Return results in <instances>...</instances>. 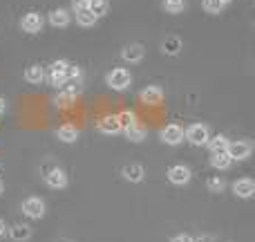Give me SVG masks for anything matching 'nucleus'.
I'll return each mask as SVG.
<instances>
[{
	"label": "nucleus",
	"mask_w": 255,
	"mask_h": 242,
	"mask_svg": "<svg viewBox=\"0 0 255 242\" xmlns=\"http://www.w3.org/2000/svg\"><path fill=\"white\" fill-rule=\"evenodd\" d=\"M4 231H7V227H4V222L0 220V238H2V236H4Z\"/></svg>",
	"instance_id": "33"
},
{
	"label": "nucleus",
	"mask_w": 255,
	"mask_h": 242,
	"mask_svg": "<svg viewBox=\"0 0 255 242\" xmlns=\"http://www.w3.org/2000/svg\"><path fill=\"white\" fill-rule=\"evenodd\" d=\"M206 186H208V191H211V193H222V191L226 189V182L222 180L220 175H215V177H211V180L206 182Z\"/></svg>",
	"instance_id": "28"
},
{
	"label": "nucleus",
	"mask_w": 255,
	"mask_h": 242,
	"mask_svg": "<svg viewBox=\"0 0 255 242\" xmlns=\"http://www.w3.org/2000/svg\"><path fill=\"white\" fill-rule=\"evenodd\" d=\"M43 25H45V18L40 16L38 11L25 13V16H22V20H20L22 31H27V34H40V31H43Z\"/></svg>",
	"instance_id": "4"
},
{
	"label": "nucleus",
	"mask_w": 255,
	"mask_h": 242,
	"mask_svg": "<svg viewBox=\"0 0 255 242\" xmlns=\"http://www.w3.org/2000/svg\"><path fill=\"white\" fill-rule=\"evenodd\" d=\"M117 121H119L121 130H128V128H130V126H134V123H136V117H134V112L124 110V112H121V115H117Z\"/></svg>",
	"instance_id": "26"
},
{
	"label": "nucleus",
	"mask_w": 255,
	"mask_h": 242,
	"mask_svg": "<svg viewBox=\"0 0 255 242\" xmlns=\"http://www.w3.org/2000/svg\"><path fill=\"white\" fill-rule=\"evenodd\" d=\"M121 56H124V61H128V63H141L145 56V49L141 43H130L121 49Z\"/></svg>",
	"instance_id": "11"
},
{
	"label": "nucleus",
	"mask_w": 255,
	"mask_h": 242,
	"mask_svg": "<svg viewBox=\"0 0 255 242\" xmlns=\"http://www.w3.org/2000/svg\"><path fill=\"white\" fill-rule=\"evenodd\" d=\"M56 137L63 144H74V141L79 139V130H76L74 126H70V123H65V126H61L56 130Z\"/></svg>",
	"instance_id": "19"
},
{
	"label": "nucleus",
	"mask_w": 255,
	"mask_h": 242,
	"mask_svg": "<svg viewBox=\"0 0 255 242\" xmlns=\"http://www.w3.org/2000/svg\"><path fill=\"white\" fill-rule=\"evenodd\" d=\"M79 97V88H63L56 97V103L58 106H72Z\"/></svg>",
	"instance_id": "21"
},
{
	"label": "nucleus",
	"mask_w": 255,
	"mask_h": 242,
	"mask_svg": "<svg viewBox=\"0 0 255 242\" xmlns=\"http://www.w3.org/2000/svg\"><path fill=\"white\" fill-rule=\"evenodd\" d=\"M2 189H4V186H2V182H0V193H2Z\"/></svg>",
	"instance_id": "36"
},
{
	"label": "nucleus",
	"mask_w": 255,
	"mask_h": 242,
	"mask_svg": "<svg viewBox=\"0 0 255 242\" xmlns=\"http://www.w3.org/2000/svg\"><path fill=\"white\" fill-rule=\"evenodd\" d=\"M161 141L168 146H177L184 141V128L179 123H168L166 128L161 130Z\"/></svg>",
	"instance_id": "6"
},
{
	"label": "nucleus",
	"mask_w": 255,
	"mask_h": 242,
	"mask_svg": "<svg viewBox=\"0 0 255 242\" xmlns=\"http://www.w3.org/2000/svg\"><path fill=\"white\" fill-rule=\"evenodd\" d=\"M161 49H163V54H168V56H177V54L181 52V40L177 38V36H168V38L163 40Z\"/></svg>",
	"instance_id": "23"
},
{
	"label": "nucleus",
	"mask_w": 255,
	"mask_h": 242,
	"mask_svg": "<svg viewBox=\"0 0 255 242\" xmlns=\"http://www.w3.org/2000/svg\"><path fill=\"white\" fill-rule=\"evenodd\" d=\"M124 177L132 184H139V182H143L145 171L141 164H128V166H124Z\"/></svg>",
	"instance_id": "13"
},
{
	"label": "nucleus",
	"mask_w": 255,
	"mask_h": 242,
	"mask_svg": "<svg viewBox=\"0 0 255 242\" xmlns=\"http://www.w3.org/2000/svg\"><path fill=\"white\" fill-rule=\"evenodd\" d=\"M229 137H224V135H215V137H211V139L206 141V146L211 148V153H224L226 148H229Z\"/></svg>",
	"instance_id": "22"
},
{
	"label": "nucleus",
	"mask_w": 255,
	"mask_h": 242,
	"mask_svg": "<svg viewBox=\"0 0 255 242\" xmlns=\"http://www.w3.org/2000/svg\"><path fill=\"white\" fill-rule=\"evenodd\" d=\"M74 13H76V22H79V25H83V27H92V25H97V20H99V18L94 16V13L90 11L85 4L74 7Z\"/></svg>",
	"instance_id": "14"
},
{
	"label": "nucleus",
	"mask_w": 255,
	"mask_h": 242,
	"mask_svg": "<svg viewBox=\"0 0 255 242\" xmlns=\"http://www.w3.org/2000/svg\"><path fill=\"white\" fill-rule=\"evenodd\" d=\"M85 7H88L97 18H101V16L108 13V7H110V4H108V0H90Z\"/></svg>",
	"instance_id": "25"
},
{
	"label": "nucleus",
	"mask_w": 255,
	"mask_h": 242,
	"mask_svg": "<svg viewBox=\"0 0 255 242\" xmlns=\"http://www.w3.org/2000/svg\"><path fill=\"white\" fill-rule=\"evenodd\" d=\"M126 132V137L132 141V144H141V141L145 139V128L143 126H139V123H134V126H130Z\"/></svg>",
	"instance_id": "24"
},
{
	"label": "nucleus",
	"mask_w": 255,
	"mask_h": 242,
	"mask_svg": "<svg viewBox=\"0 0 255 242\" xmlns=\"http://www.w3.org/2000/svg\"><path fill=\"white\" fill-rule=\"evenodd\" d=\"M170 242H193V238H190L188 234H179V236H175Z\"/></svg>",
	"instance_id": "31"
},
{
	"label": "nucleus",
	"mask_w": 255,
	"mask_h": 242,
	"mask_svg": "<svg viewBox=\"0 0 255 242\" xmlns=\"http://www.w3.org/2000/svg\"><path fill=\"white\" fill-rule=\"evenodd\" d=\"M229 157L233 162H244L253 155V144L249 139H238V141H229V148H226Z\"/></svg>",
	"instance_id": "1"
},
{
	"label": "nucleus",
	"mask_w": 255,
	"mask_h": 242,
	"mask_svg": "<svg viewBox=\"0 0 255 242\" xmlns=\"http://www.w3.org/2000/svg\"><path fill=\"white\" fill-rule=\"evenodd\" d=\"M204 9H206L208 13H220L224 7H222L217 0H204Z\"/></svg>",
	"instance_id": "30"
},
{
	"label": "nucleus",
	"mask_w": 255,
	"mask_h": 242,
	"mask_svg": "<svg viewBox=\"0 0 255 242\" xmlns=\"http://www.w3.org/2000/svg\"><path fill=\"white\" fill-rule=\"evenodd\" d=\"M43 79H45V70L40 65H36V63L25 70V81L29 85H40L43 83Z\"/></svg>",
	"instance_id": "17"
},
{
	"label": "nucleus",
	"mask_w": 255,
	"mask_h": 242,
	"mask_svg": "<svg viewBox=\"0 0 255 242\" xmlns=\"http://www.w3.org/2000/svg\"><path fill=\"white\" fill-rule=\"evenodd\" d=\"M45 184L49 186V189L58 191V189H65L67 186V175L63 168H52V171H47V175H45Z\"/></svg>",
	"instance_id": "10"
},
{
	"label": "nucleus",
	"mask_w": 255,
	"mask_h": 242,
	"mask_svg": "<svg viewBox=\"0 0 255 242\" xmlns=\"http://www.w3.org/2000/svg\"><path fill=\"white\" fill-rule=\"evenodd\" d=\"M22 213L31 220H40L45 216V202L40 198H27L22 202Z\"/></svg>",
	"instance_id": "5"
},
{
	"label": "nucleus",
	"mask_w": 255,
	"mask_h": 242,
	"mask_svg": "<svg viewBox=\"0 0 255 242\" xmlns=\"http://www.w3.org/2000/svg\"><path fill=\"white\" fill-rule=\"evenodd\" d=\"M163 9L168 13H179L186 9V0H163Z\"/></svg>",
	"instance_id": "27"
},
{
	"label": "nucleus",
	"mask_w": 255,
	"mask_h": 242,
	"mask_svg": "<svg viewBox=\"0 0 255 242\" xmlns=\"http://www.w3.org/2000/svg\"><path fill=\"white\" fill-rule=\"evenodd\" d=\"M67 65H70L67 61H54L52 65H49V83L56 85V88L58 85H65L67 83V79H65Z\"/></svg>",
	"instance_id": "8"
},
{
	"label": "nucleus",
	"mask_w": 255,
	"mask_h": 242,
	"mask_svg": "<svg viewBox=\"0 0 255 242\" xmlns=\"http://www.w3.org/2000/svg\"><path fill=\"white\" fill-rule=\"evenodd\" d=\"M61 242H70V240H61Z\"/></svg>",
	"instance_id": "38"
},
{
	"label": "nucleus",
	"mask_w": 255,
	"mask_h": 242,
	"mask_svg": "<svg viewBox=\"0 0 255 242\" xmlns=\"http://www.w3.org/2000/svg\"><path fill=\"white\" fill-rule=\"evenodd\" d=\"M81 76H83L81 67L74 65V63H70V65H67V70H65V79H67V81H76V83H79Z\"/></svg>",
	"instance_id": "29"
},
{
	"label": "nucleus",
	"mask_w": 255,
	"mask_h": 242,
	"mask_svg": "<svg viewBox=\"0 0 255 242\" xmlns=\"http://www.w3.org/2000/svg\"><path fill=\"white\" fill-rule=\"evenodd\" d=\"M217 2H220V4H222V7H229V4H231V2H233V0H217Z\"/></svg>",
	"instance_id": "34"
},
{
	"label": "nucleus",
	"mask_w": 255,
	"mask_h": 242,
	"mask_svg": "<svg viewBox=\"0 0 255 242\" xmlns=\"http://www.w3.org/2000/svg\"><path fill=\"white\" fill-rule=\"evenodd\" d=\"M70 20H72V16L67 9H52V11H49V22H52L54 27H67Z\"/></svg>",
	"instance_id": "16"
},
{
	"label": "nucleus",
	"mask_w": 255,
	"mask_h": 242,
	"mask_svg": "<svg viewBox=\"0 0 255 242\" xmlns=\"http://www.w3.org/2000/svg\"><path fill=\"white\" fill-rule=\"evenodd\" d=\"M139 99L145 103V106H159L163 101V90L159 85H148V88L141 90Z\"/></svg>",
	"instance_id": "9"
},
{
	"label": "nucleus",
	"mask_w": 255,
	"mask_h": 242,
	"mask_svg": "<svg viewBox=\"0 0 255 242\" xmlns=\"http://www.w3.org/2000/svg\"><path fill=\"white\" fill-rule=\"evenodd\" d=\"M193 242H211V238H208V236H204V238H197V240L193 238Z\"/></svg>",
	"instance_id": "35"
},
{
	"label": "nucleus",
	"mask_w": 255,
	"mask_h": 242,
	"mask_svg": "<svg viewBox=\"0 0 255 242\" xmlns=\"http://www.w3.org/2000/svg\"><path fill=\"white\" fill-rule=\"evenodd\" d=\"M233 193L238 195V198H242V200L253 198V193H255V182L251 180V177H242V180H238V182L233 184Z\"/></svg>",
	"instance_id": "12"
},
{
	"label": "nucleus",
	"mask_w": 255,
	"mask_h": 242,
	"mask_svg": "<svg viewBox=\"0 0 255 242\" xmlns=\"http://www.w3.org/2000/svg\"><path fill=\"white\" fill-rule=\"evenodd\" d=\"M231 164H233V159L229 157V153H211V166L217 168V171H229Z\"/></svg>",
	"instance_id": "18"
},
{
	"label": "nucleus",
	"mask_w": 255,
	"mask_h": 242,
	"mask_svg": "<svg viewBox=\"0 0 255 242\" xmlns=\"http://www.w3.org/2000/svg\"><path fill=\"white\" fill-rule=\"evenodd\" d=\"M99 132H103V135H117V132H121V126H119V121H117V115L103 117V119L99 121Z\"/></svg>",
	"instance_id": "15"
},
{
	"label": "nucleus",
	"mask_w": 255,
	"mask_h": 242,
	"mask_svg": "<svg viewBox=\"0 0 255 242\" xmlns=\"http://www.w3.org/2000/svg\"><path fill=\"white\" fill-rule=\"evenodd\" d=\"M168 182L175 186H184L190 182V168H186L184 164H175L168 168Z\"/></svg>",
	"instance_id": "7"
},
{
	"label": "nucleus",
	"mask_w": 255,
	"mask_h": 242,
	"mask_svg": "<svg viewBox=\"0 0 255 242\" xmlns=\"http://www.w3.org/2000/svg\"><path fill=\"white\" fill-rule=\"evenodd\" d=\"M81 2H83V4H88V2H90V0H81Z\"/></svg>",
	"instance_id": "37"
},
{
	"label": "nucleus",
	"mask_w": 255,
	"mask_h": 242,
	"mask_svg": "<svg viewBox=\"0 0 255 242\" xmlns=\"http://www.w3.org/2000/svg\"><path fill=\"white\" fill-rule=\"evenodd\" d=\"M9 236H11L13 242H27L31 238V227L27 225H13L11 229H9Z\"/></svg>",
	"instance_id": "20"
},
{
	"label": "nucleus",
	"mask_w": 255,
	"mask_h": 242,
	"mask_svg": "<svg viewBox=\"0 0 255 242\" xmlns=\"http://www.w3.org/2000/svg\"><path fill=\"white\" fill-rule=\"evenodd\" d=\"M184 137L193 146H206V141L211 139V130L204 123H193V126H188V130H184Z\"/></svg>",
	"instance_id": "2"
},
{
	"label": "nucleus",
	"mask_w": 255,
	"mask_h": 242,
	"mask_svg": "<svg viewBox=\"0 0 255 242\" xmlns=\"http://www.w3.org/2000/svg\"><path fill=\"white\" fill-rule=\"evenodd\" d=\"M4 110H7V101L0 97V115H4Z\"/></svg>",
	"instance_id": "32"
},
{
	"label": "nucleus",
	"mask_w": 255,
	"mask_h": 242,
	"mask_svg": "<svg viewBox=\"0 0 255 242\" xmlns=\"http://www.w3.org/2000/svg\"><path fill=\"white\" fill-rule=\"evenodd\" d=\"M106 83L115 90H126V88H130V83H132V74L128 70H124V67H117V70H112L110 74L106 76Z\"/></svg>",
	"instance_id": "3"
}]
</instances>
